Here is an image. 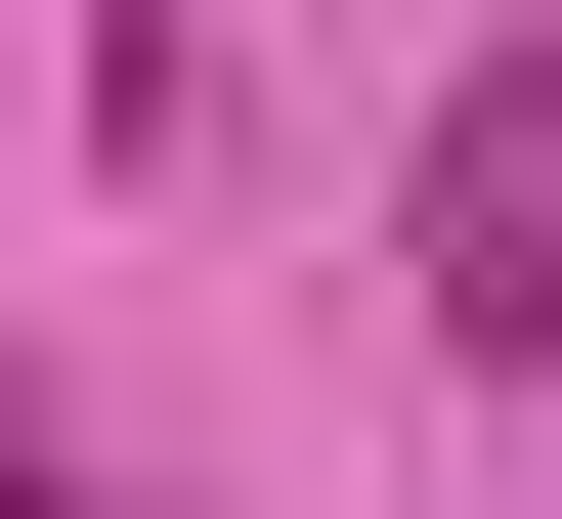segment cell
<instances>
[{
    "instance_id": "1",
    "label": "cell",
    "mask_w": 562,
    "mask_h": 519,
    "mask_svg": "<svg viewBox=\"0 0 562 519\" xmlns=\"http://www.w3.org/2000/svg\"><path fill=\"white\" fill-rule=\"evenodd\" d=\"M432 347H562V87H432Z\"/></svg>"
}]
</instances>
